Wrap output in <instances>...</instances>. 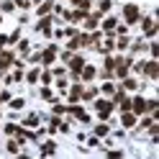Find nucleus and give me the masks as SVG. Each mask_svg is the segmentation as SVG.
Returning <instances> with one entry per match:
<instances>
[{
	"label": "nucleus",
	"mask_w": 159,
	"mask_h": 159,
	"mask_svg": "<svg viewBox=\"0 0 159 159\" xmlns=\"http://www.w3.org/2000/svg\"><path fill=\"white\" fill-rule=\"evenodd\" d=\"M93 105H95V111H98V118H100V121H108V118H111V113H113V100L98 98V100H93Z\"/></svg>",
	"instance_id": "f257e3e1"
},
{
	"label": "nucleus",
	"mask_w": 159,
	"mask_h": 159,
	"mask_svg": "<svg viewBox=\"0 0 159 159\" xmlns=\"http://www.w3.org/2000/svg\"><path fill=\"white\" fill-rule=\"evenodd\" d=\"M123 18H126V23H128V26L139 23V18H141V13H139V5H136V3L123 5Z\"/></svg>",
	"instance_id": "f03ea898"
},
{
	"label": "nucleus",
	"mask_w": 159,
	"mask_h": 159,
	"mask_svg": "<svg viewBox=\"0 0 159 159\" xmlns=\"http://www.w3.org/2000/svg\"><path fill=\"white\" fill-rule=\"evenodd\" d=\"M52 23H54V18H52V16H41V21L36 23V28H39L44 36H52V34H54V31H52Z\"/></svg>",
	"instance_id": "7ed1b4c3"
},
{
	"label": "nucleus",
	"mask_w": 159,
	"mask_h": 159,
	"mask_svg": "<svg viewBox=\"0 0 159 159\" xmlns=\"http://www.w3.org/2000/svg\"><path fill=\"white\" fill-rule=\"evenodd\" d=\"M131 113L134 116H144L146 113V100H144L141 95H136L134 100H131Z\"/></svg>",
	"instance_id": "20e7f679"
},
{
	"label": "nucleus",
	"mask_w": 159,
	"mask_h": 159,
	"mask_svg": "<svg viewBox=\"0 0 159 159\" xmlns=\"http://www.w3.org/2000/svg\"><path fill=\"white\" fill-rule=\"evenodd\" d=\"M85 67V59L82 57H69V69H72V77L80 80V69Z\"/></svg>",
	"instance_id": "39448f33"
},
{
	"label": "nucleus",
	"mask_w": 159,
	"mask_h": 159,
	"mask_svg": "<svg viewBox=\"0 0 159 159\" xmlns=\"http://www.w3.org/2000/svg\"><path fill=\"white\" fill-rule=\"evenodd\" d=\"M67 111H69V113H72L75 118H80V121H82V123H90V116H87V113L82 111V105H77V103H72V105H69V108H67Z\"/></svg>",
	"instance_id": "423d86ee"
},
{
	"label": "nucleus",
	"mask_w": 159,
	"mask_h": 159,
	"mask_svg": "<svg viewBox=\"0 0 159 159\" xmlns=\"http://www.w3.org/2000/svg\"><path fill=\"white\" fill-rule=\"evenodd\" d=\"M100 21H103V31L108 36H113L116 34V26H118V18L116 16H108V18H100Z\"/></svg>",
	"instance_id": "0eeeda50"
},
{
	"label": "nucleus",
	"mask_w": 159,
	"mask_h": 159,
	"mask_svg": "<svg viewBox=\"0 0 159 159\" xmlns=\"http://www.w3.org/2000/svg\"><path fill=\"white\" fill-rule=\"evenodd\" d=\"M54 59H57V44H49L46 52L41 54V64H54Z\"/></svg>",
	"instance_id": "6e6552de"
},
{
	"label": "nucleus",
	"mask_w": 159,
	"mask_h": 159,
	"mask_svg": "<svg viewBox=\"0 0 159 159\" xmlns=\"http://www.w3.org/2000/svg\"><path fill=\"white\" fill-rule=\"evenodd\" d=\"M144 72H146V77H152V80L159 77V64H157V59H152V62H144Z\"/></svg>",
	"instance_id": "1a4fd4ad"
},
{
	"label": "nucleus",
	"mask_w": 159,
	"mask_h": 159,
	"mask_svg": "<svg viewBox=\"0 0 159 159\" xmlns=\"http://www.w3.org/2000/svg\"><path fill=\"white\" fill-rule=\"evenodd\" d=\"M121 123H123L126 128H134V126L139 123V116H134L131 111H123V113H121Z\"/></svg>",
	"instance_id": "9d476101"
},
{
	"label": "nucleus",
	"mask_w": 159,
	"mask_h": 159,
	"mask_svg": "<svg viewBox=\"0 0 159 159\" xmlns=\"http://www.w3.org/2000/svg\"><path fill=\"white\" fill-rule=\"evenodd\" d=\"M141 28L146 31L149 39H154V34H157V23H154V18H141Z\"/></svg>",
	"instance_id": "9b49d317"
},
{
	"label": "nucleus",
	"mask_w": 159,
	"mask_h": 159,
	"mask_svg": "<svg viewBox=\"0 0 159 159\" xmlns=\"http://www.w3.org/2000/svg\"><path fill=\"white\" fill-rule=\"evenodd\" d=\"M95 75H98V69H95L93 64H85L82 69H80V77H82L85 82H90V80H95Z\"/></svg>",
	"instance_id": "f8f14e48"
},
{
	"label": "nucleus",
	"mask_w": 159,
	"mask_h": 159,
	"mask_svg": "<svg viewBox=\"0 0 159 159\" xmlns=\"http://www.w3.org/2000/svg\"><path fill=\"white\" fill-rule=\"evenodd\" d=\"M113 72H116V77H118V80H123V77H128V72H131V69H128V64H126V62H118V64L113 67Z\"/></svg>",
	"instance_id": "ddd939ff"
},
{
	"label": "nucleus",
	"mask_w": 159,
	"mask_h": 159,
	"mask_svg": "<svg viewBox=\"0 0 159 159\" xmlns=\"http://www.w3.org/2000/svg\"><path fill=\"white\" fill-rule=\"evenodd\" d=\"M52 11H54L52 0H41V3H39V8H36V13H39V16H49Z\"/></svg>",
	"instance_id": "4468645a"
},
{
	"label": "nucleus",
	"mask_w": 159,
	"mask_h": 159,
	"mask_svg": "<svg viewBox=\"0 0 159 159\" xmlns=\"http://www.w3.org/2000/svg\"><path fill=\"white\" fill-rule=\"evenodd\" d=\"M80 95H82V85H72V90H69V103H77L80 100Z\"/></svg>",
	"instance_id": "2eb2a0df"
},
{
	"label": "nucleus",
	"mask_w": 159,
	"mask_h": 159,
	"mask_svg": "<svg viewBox=\"0 0 159 159\" xmlns=\"http://www.w3.org/2000/svg\"><path fill=\"white\" fill-rule=\"evenodd\" d=\"M80 98H82V100H87V103L95 100V98H98V87H87V90H82V95H80Z\"/></svg>",
	"instance_id": "dca6fc26"
},
{
	"label": "nucleus",
	"mask_w": 159,
	"mask_h": 159,
	"mask_svg": "<svg viewBox=\"0 0 159 159\" xmlns=\"http://www.w3.org/2000/svg\"><path fill=\"white\" fill-rule=\"evenodd\" d=\"M93 131H95V136H98V139H103V136H108V131H111V126H105V121H103V123H98V126L93 128Z\"/></svg>",
	"instance_id": "f3484780"
},
{
	"label": "nucleus",
	"mask_w": 159,
	"mask_h": 159,
	"mask_svg": "<svg viewBox=\"0 0 159 159\" xmlns=\"http://www.w3.org/2000/svg\"><path fill=\"white\" fill-rule=\"evenodd\" d=\"M13 11H16L13 0H0V13H13Z\"/></svg>",
	"instance_id": "a211bd4d"
},
{
	"label": "nucleus",
	"mask_w": 159,
	"mask_h": 159,
	"mask_svg": "<svg viewBox=\"0 0 159 159\" xmlns=\"http://www.w3.org/2000/svg\"><path fill=\"white\" fill-rule=\"evenodd\" d=\"M54 152H57V144H54V141H46L39 154H41V157H49V154H54Z\"/></svg>",
	"instance_id": "6ab92c4d"
},
{
	"label": "nucleus",
	"mask_w": 159,
	"mask_h": 159,
	"mask_svg": "<svg viewBox=\"0 0 159 159\" xmlns=\"http://www.w3.org/2000/svg\"><path fill=\"white\" fill-rule=\"evenodd\" d=\"M75 8H80V11H90V5H93V0H69Z\"/></svg>",
	"instance_id": "aec40b11"
},
{
	"label": "nucleus",
	"mask_w": 159,
	"mask_h": 159,
	"mask_svg": "<svg viewBox=\"0 0 159 159\" xmlns=\"http://www.w3.org/2000/svg\"><path fill=\"white\" fill-rule=\"evenodd\" d=\"M18 52H21V54H28V52H31V41H26V39H18Z\"/></svg>",
	"instance_id": "412c9836"
},
{
	"label": "nucleus",
	"mask_w": 159,
	"mask_h": 159,
	"mask_svg": "<svg viewBox=\"0 0 159 159\" xmlns=\"http://www.w3.org/2000/svg\"><path fill=\"white\" fill-rule=\"evenodd\" d=\"M123 90H136V87H139V82H136V80L134 77H123Z\"/></svg>",
	"instance_id": "4be33fe9"
},
{
	"label": "nucleus",
	"mask_w": 159,
	"mask_h": 159,
	"mask_svg": "<svg viewBox=\"0 0 159 159\" xmlns=\"http://www.w3.org/2000/svg\"><path fill=\"white\" fill-rule=\"evenodd\" d=\"M39 75H41L39 69H31V72L26 75V82H28V85H36V82H39Z\"/></svg>",
	"instance_id": "5701e85b"
},
{
	"label": "nucleus",
	"mask_w": 159,
	"mask_h": 159,
	"mask_svg": "<svg viewBox=\"0 0 159 159\" xmlns=\"http://www.w3.org/2000/svg\"><path fill=\"white\" fill-rule=\"evenodd\" d=\"M100 93H103V95H113V93H116V85H113V82H103V85H100Z\"/></svg>",
	"instance_id": "b1692460"
},
{
	"label": "nucleus",
	"mask_w": 159,
	"mask_h": 159,
	"mask_svg": "<svg viewBox=\"0 0 159 159\" xmlns=\"http://www.w3.org/2000/svg\"><path fill=\"white\" fill-rule=\"evenodd\" d=\"M8 154H21V144L11 139V141H8Z\"/></svg>",
	"instance_id": "393cba45"
},
{
	"label": "nucleus",
	"mask_w": 159,
	"mask_h": 159,
	"mask_svg": "<svg viewBox=\"0 0 159 159\" xmlns=\"http://www.w3.org/2000/svg\"><path fill=\"white\" fill-rule=\"evenodd\" d=\"M41 98H44V100H54V93H52V87H49V85L41 87Z\"/></svg>",
	"instance_id": "a878e982"
},
{
	"label": "nucleus",
	"mask_w": 159,
	"mask_h": 159,
	"mask_svg": "<svg viewBox=\"0 0 159 159\" xmlns=\"http://www.w3.org/2000/svg\"><path fill=\"white\" fill-rule=\"evenodd\" d=\"M98 11L108 13V11H111V0H98Z\"/></svg>",
	"instance_id": "bb28decb"
},
{
	"label": "nucleus",
	"mask_w": 159,
	"mask_h": 159,
	"mask_svg": "<svg viewBox=\"0 0 159 159\" xmlns=\"http://www.w3.org/2000/svg\"><path fill=\"white\" fill-rule=\"evenodd\" d=\"M23 126H31V128H36V126H39V116H36V113H34V116H28L26 121H23Z\"/></svg>",
	"instance_id": "cd10ccee"
},
{
	"label": "nucleus",
	"mask_w": 159,
	"mask_h": 159,
	"mask_svg": "<svg viewBox=\"0 0 159 159\" xmlns=\"http://www.w3.org/2000/svg\"><path fill=\"white\" fill-rule=\"evenodd\" d=\"M8 103H11V108H13V111H21V108L26 105V103H23V98H16V100H8Z\"/></svg>",
	"instance_id": "c85d7f7f"
},
{
	"label": "nucleus",
	"mask_w": 159,
	"mask_h": 159,
	"mask_svg": "<svg viewBox=\"0 0 159 159\" xmlns=\"http://www.w3.org/2000/svg\"><path fill=\"white\" fill-rule=\"evenodd\" d=\"M128 44H131V41H128L126 36H121V39L116 41V49H121V52H123V49H128Z\"/></svg>",
	"instance_id": "c756f323"
},
{
	"label": "nucleus",
	"mask_w": 159,
	"mask_h": 159,
	"mask_svg": "<svg viewBox=\"0 0 159 159\" xmlns=\"http://www.w3.org/2000/svg\"><path fill=\"white\" fill-rule=\"evenodd\" d=\"M52 111H54V116H62V113L67 111V108H64V105H59L57 100H52Z\"/></svg>",
	"instance_id": "7c9ffc66"
},
{
	"label": "nucleus",
	"mask_w": 159,
	"mask_h": 159,
	"mask_svg": "<svg viewBox=\"0 0 159 159\" xmlns=\"http://www.w3.org/2000/svg\"><path fill=\"white\" fill-rule=\"evenodd\" d=\"M157 105H159L157 100H146V113H154L157 116Z\"/></svg>",
	"instance_id": "2f4dec72"
},
{
	"label": "nucleus",
	"mask_w": 159,
	"mask_h": 159,
	"mask_svg": "<svg viewBox=\"0 0 159 159\" xmlns=\"http://www.w3.org/2000/svg\"><path fill=\"white\" fill-rule=\"evenodd\" d=\"M52 77H54L52 72H41V75H39V80H41L44 85H49V82H52Z\"/></svg>",
	"instance_id": "473e14b6"
},
{
	"label": "nucleus",
	"mask_w": 159,
	"mask_h": 159,
	"mask_svg": "<svg viewBox=\"0 0 159 159\" xmlns=\"http://www.w3.org/2000/svg\"><path fill=\"white\" fill-rule=\"evenodd\" d=\"M18 39H21V31H18V28H16V31H13L11 36H8V44H16Z\"/></svg>",
	"instance_id": "72a5a7b5"
},
{
	"label": "nucleus",
	"mask_w": 159,
	"mask_h": 159,
	"mask_svg": "<svg viewBox=\"0 0 159 159\" xmlns=\"http://www.w3.org/2000/svg\"><path fill=\"white\" fill-rule=\"evenodd\" d=\"M13 3H16L18 8H23V11H28V8H31V3H28V0H13Z\"/></svg>",
	"instance_id": "f704fd0d"
},
{
	"label": "nucleus",
	"mask_w": 159,
	"mask_h": 159,
	"mask_svg": "<svg viewBox=\"0 0 159 159\" xmlns=\"http://www.w3.org/2000/svg\"><path fill=\"white\" fill-rule=\"evenodd\" d=\"M11 77H13V82H21V80H23V69H16Z\"/></svg>",
	"instance_id": "c9c22d12"
},
{
	"label": "nucleus",
	"mask_w": 159,
	"mask_h": 159,
	"mask_svg": "<svg viewBox=\"0 0 159 159\" xmlns=\"http://www.w3.org/2000/svg\"><path fill=\"white\" fill-rule=\"evenodd\" d=\"M64 72H67L64 67H54V72H52V75H54V77H64Z\"/></svg>",
	"instance_id": "e433bc0d"
},
{
	"label": "nucleus",
	"mask_w": 159,
	"mask_h": 159,
	"mask_svg": "<svg viewBox=\"0 0 159 159\" xmlns=\"http://www.w3.org/2000/svg\"><path fill=\"white\" fill-rule=\"evenodd\" d=\"M8 67H11V62H5V59H0V75L8 72Z\"/></svg>",
	"instance_id": "4c0bfd02"
},
{
	"label": "nucleus",
	"mask_w": 159,
	"mask_h": 159,
	"mask_svg": "<svg viewBox=\"0 0 159 159\" xmlns=\"http://www.w3.org/2000/svg\"><path fill=\"white\" fill-rule=\"evenodd\" d=\"M8 100H11V93L3 90V93H0V103H8Z\"/></svg>",
	"instance_id": "58836bf2"
},
{
	"label": "nucleus",
	"mask_w": 159,
	"mask_h": 159,
	"mask_svg": "<svg viewBox=\"0 0 159 159\" xmlns=\"http://www.w3.org/2000/svg\"><path fill=\"white\" fill-rule=\"evenodd\" d=\"M149 123H152V118H149V116H146V118H141V123H139V128H146Z\"/></svg>",
	"instance_id": "ea45409f"
},
{
	"label": "nucleus",
	"mask_w": 159,
	"mask_h": 159,
	"mask_svg": "<svg viewBox=\"0 0 159 159\" xmlns=\"http://www.w3.org/2000/svg\"><path fill=\"white\" fill-rule=\"evenodd\" d=\"M149 52H152V57L157 59V54H159V46H157V44H152V46H149Z\"/></svg>",
	"instance_id": "a19ab883"
},
{
	"label": "nucleus",
	"mask_w": 159,
	"mask_h": 159,
	"mask_svg": "<svg viewBox=\"0 0 159 159\" xmlns=\"http://www.w3.org/2000/svg\"><path fill=\"white\" fill-rule=\"evenodd\" d=\"M116 34L118 36H126V26H116Z\"/></svg>",
	"instance_id": "79ce46f5"
},
{
	"label": "nucleus",
	"mask_w": 159,
	"mask_h": 159,
	"mask_svg": "<svg viewBox=\"0 0 159 159\" xmlns=\"http://www.w3.org/2000/svg\"><path fill=\"white\" fill-rule=\"evenodd\" d=\"M87 144H90V146H100V139H98V136H93V139H90Z\"/></svg>",
	"instance_id": "37998d69"
},
{
	"label": "nucleus",
	"mask_w": 159,
	"mask_h": 159,
	"mask_svg": "<svg viewBox=\"0 0 159 159\" xmlns=\"http://www.w3.org/2000/svg\"><path fill=\"white\" fill-rule=\"evenodd\" d=\"M0 21H3V16H0Z\"/></svg>",
	"instance_id": "c03bdc74"
}]
</instances>
